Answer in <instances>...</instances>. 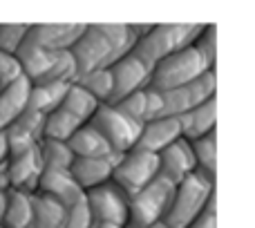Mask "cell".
I'll return each instance as SVG.
<instances>
[{
  "instance_id": "cell-1",
  "label": "cell",
  "mask_w": 255,
  "mask_h": 228,
  "mask_svg": "<svg viewBox=\"0 0 255 228\" xmlns=\"http://www.w3.org/2000/svg\"><path fill=\"white\" fill-rule=\"evenodd\" d=\"M213 195H215V179L195 170L181 184L175 186L172 204L163 217V224L168 228H186L195 217L202 215Z\"/></svg>"
},
{
  "instance_id": "cell-2",
  "label": "cell",
  "mask_w": 255,
  "mask_h": 228,
  "mask_svg": "<svg viewBox=\"0 0 255 228\" xmlns=\"http://www.w3.org/2000/svg\"><path fill=\"white\" fill-rule=\"evenodd\" d=\"M208 70H215V67L197 52L195 45H188V47L166 56L163 61H159L157 65L152 67L148 88L159 90V92L184 88V85L199 79V76Z\"/></svg>"
},
{
  "instance_id": "cell-3",
  "label": "cell",
  "mask_w": 255,
  "mask_h": 228,
  "mask_svg": "<svg viewBox=\"0 0 255 228\" xmlns=\"http://www.w3.org/2000/svg\"><path fill=\"white\" fill-rule=\"evenodd\" d=\"M204 25H152L143 38L136 40L132 54L152 70L159 61L195 43Z\"/></svg>"
},
{
  "instance_id": "cell-4",
  "label": "cell",
  "mask_w": 255,
  "mask_h": 228,
  "mask_svg": "<svg viewBox=\"0 0 255 228\" xmlns=\"http://www.w3.org/2000/svg\"><path fill=\"white\" fill-rule=\"evenodd\" d=\"M70 56L76 65V79L83 74H90L94 70H106L119 58H124L117 52L103 22L85 25V31L81 34V38L70 47Z\"/></svg>"
},
{
  "instance_id": "cell-5",
  "label": "cell",
  "mask_w": 255,
  "mask_h": 228,
  "mask_svg": "<svg viewBox=\"0 0 255 228\" xmlns=\"http://www.w3.org/2000/svg\"><path fill=\"white\" fill-rule=\"evenodd\" d=\"M172 195H175V184H170L163 177L152 179L128 202L126 228H150L154 224H161L172 204Z\"/></svg>"
},
{
  "instance_id": "cell-6",
  "label": "cell",
  "mask_w": 255,
  "mask_h": 228,
  "mask_svg": "<svg viewBox=\"0 0 255 228\" xmlns=\"http://www.w3.org/2000/svg\"><path fill=\"white\" fill-rule=\"evenodd\" d=\"M88 123L106 139V143L110 145L117 157H121V154L130 152L134 148L141 132V123L132 121L130 116L121 114L115 106H106V103L97 108V112L92 114V118Z\"/></svg>"
},
{
  "instance_id": "cell-7",
  "label": "cell",
  "mask_w": 255,
  "mask_h": 228,
  "mask_svg": "<svg viewBox=\"0 0 255 228\" xmlns=\"http://www.w3.org/2000/svg\"><path fill=\"white\" fill-rule=\"evenodd\" d=\"M159 177L157 154L134 150L121 154L112 168V181L119 186L128 197H134L139 190H143L152 179Z\"/></svg>"
},
{
  "instance_id": "cell-8",
  "label": "cell",
  "mask_w": 255,
  "mask_h": 228,
  "mask_svg": "<svg viewBox=\"0 0 255 228\" xmlns=\"http://www.w3.org/2000/svg\"><path fill=\"white\" fill-rule=\"evenodd\" d=\"M83 202L90 211L92 224L126 228V224H128V202H130V197H128L112 179L106 181V184H101V186H97V188L85 190Z\"/></svg>"
},
{
  "instance_id": "cell-9",
  "label": "cell",
  "mask_w": 255,
  "mask_h": 228,
  "mask_svg": "<svg viewBox=\"0 0 255 228\" xmlns=\"http://www.w3.org/2000/svg\"><path fill=\"white\" fill-rule=\"evenodd\" d=\"M108 70H110L112 83H115L110 106L117 103V101H121V99H126L128 94H134V92L145 90L148 83H150V72H152L139 56H134L132 52L126 54L124 58H119L117 63H112Z\"/></svg>"
},
{
  "instance_id": "cell-10",
  "label": "cell",
  "mask_w": 255,
  "mask_h": 228,
  "mask_svg": "<svg viewBox=\"0 0 255 228\" xmlns=\"http://www.w3.org/2000/svg\"><path fill=\"white\" fill-rule=\"evenodd\" d=\"M85 31L83 22H65V25H56V22H47V25H29L27 31V40L38 47L47 49V52H70V47L81 38Z\"/></svg>"
},
{
  "instance_id": "cell-11",
  "label": "cell",
  "mask_w": 255,
  "mask_h": 228,
  "mask_svg": "<svg viewBox=\"0 0 255 228\" xmlns=\"http://www.w3.org/2000/svg\"><path fill=\"white\" fill-rule=\"evenodd\" d=\"M40 175H43V163H40L38 145L27 150V152L11 154L7 159V179H9V188L11 190L34 195Z\"/></svg>"
},
{
  "instance_id": "cell-12",
  "label": "cell",
  "mask_w": 255,
  "mask_h": 228,
  "mask_svg": "<svg viewBox=\"0 0 255 228\" xmlns=\"http://www.w3.org/2000/svg\"><path fill=\"white\" fill-rule=\"evenodd\" d=\"M43 125H45V114L31 112V110L22 112L4 130V136H7V143H9V157L36 148L43 141Z\"/></svg>"
},
{
  "instance_id": "cell-13",
  "label": "cell",
  "mask_w": 255,
  "mask_h": 228,
  "mask_svg": "<svg viewBox=\"0 0 255 228\" xmlns=\"http://www.w3.org/2000/svg\"><path fill=\"white\" fill-rule=\"evenodd\" d=\"M36 193L54 199L67 211L72 206H76V204H81L85 197V193L79 188V184L72 179L70 170H43L38 186H36Z\"/></svg>"
},
{
  "instance_id": "cell-14",
  "label": "cell",
  "mask_w": 255,
  "mask_h": 228,
  "mask_svg": "<svg viewBox=\"0 0 255 228\" xmlns=\"http://www.w3.org/2000/svg\"><path fill=\"white\" fill-rule=\"evenodd\" d=\"M159 161V177L168 179L170 184H181L188 175L195 172V159H193V150L190 143L181 136L175 143H170L168 148H163L157 154Z\"/></svg>"
},
{
  "instance_id": "cell-15",
  "label": "cell",
  "mask_w": 255,
  "mask_h": 228,
  "mask_svg": "<svg viewBox=\"0 0 255 228\" xmlns=\"http://www.w3.org/2000/svg\"><path fill=\"white\" fill-rule=\"evenodd\" d=\"M177 139H181V127H179V121H177L175 116L152 118V121H145L143 125H141L134 150L159 154L163 148L175 143Z\"/></svg>"
},
{
  "instance_id": "cell-16",
  "label": "cell",
  "mask_w": 255,
  "mask_h": 228,
  "mask_svg": "<svg viewBox=\"0 0 255 228\" xmlns=\"http://www.w3.org/2000/svg\"><path fill=\"white\" fill-rule=\"evenodd\" d=\"M117 159L119 157H110V159L74 157V161H72V166H70V175H72V179L79 184V188L85 193V190L97 188V186L112 179V168H115Z\"/></svg>"
},
{
  "instance_id": "cell-17",
  "label": "cell",
  "mask_w": 255,
  "mask_h": 228,
  "mask_svg": "<svg viewBox=\"0 0 255 228\" xmlns=\"http://www.w3.org/2000/svg\"><path fill=\"white\" fill-rule=\"evenodd\" d=\"M67 148L72 150L74 157H83V159H110L117 157L112 152V148L106 143L101 134L94 130L90 123H83L74 134L67 139Z\"/></svg>"
},
{
  "instance_id": "cell-18",
  "label": "cell",
  "mask_w": 255,
  "mask_h": 228,
  "mask_svg": "<svg viewBox=\"0 0 255 228\" xmlns=\"http://www.w3.org/2000/svg\"><path fill=\"white\" fill-rule=\"evenodd\" d=\"M181 127V136L186 141H195L199 136L215 132V123H217V110H215V99H208L206 103L193 108L190 112L177 116Z\"/></svg>"
},
{
  "instance_id": "cell-19",
  "label": "cell",
  "mask_w": 255,
  "mask_h": 228,
  "mask_svg": "<svg viewBox=\"0 0 255 228\" xmlns=\"http://www.w3.org/2000/svg\"><path fill=\"white\" fill-rule=\"evenodd\" d=\"M31 83L20 76L16 83L4 88L0 92V132H4L22 112L27 110V99H29Z\"/></svg>"
},
{
  "instance_id": "cell-20",
  "label": "cell",
  "mask_w": 255,
  "mask_h": 228,
  "mask_svg": "<svg viewBox=\"0 0 255 228\" xmlns=\"http://www.w3.org/2000/svg\"><path fill=\"white\" fill-rule=\"evenodd\" d=\"M67 208L56 204L45 195H31V222L27 228H63Z\"/></svg>"
},
{
  "instance_id": "cell-21",
  "label": "cell",
  "mask_w": 255,
  "mask_h": 228,
  "mask_svg": "<svg viewBox=\"0 0 255 228\" xmlns=\"http://www.w3.org/2000/svg\"><path fill=\"white\" fill-rule=\"evenodd\" d=\"M72 83H43V85H31L29 99H27V110L49 114L61 106L63 97H65L67 88Z\"/></svg>"
},
{
  "instance_id": "cell-22",
  "label": "cell",
  "mask_w": 255,
  "mask_h": 228,
  "mask_svg": "<svg viewBox=\"0 0 255 228\" xmlns=\"http://www.w3.org/2000/svg\"><path fill=\"white\" fill-rule=\"evenodd\" d=\"M31 222V195L9 188L7 206H4L0 224L4 228H27Z\"/></svg>"
},
{
  "instance_id": "cell-23",
  "label": "cell",
  "mask_w": 255,
  "mask_h": 228,
  "mask_svg": "<svg viewBox=\"0 0 255 228\" xmlns=\"http://www.w3.org/2000/svg\"><path fill=\"white\" fill-rule=\"evenodd\" d=\"M83 123L76 116H72L70 112H65L63 108H56L54 112L45 114V125H43V139L49 141H63L67 143L72 134H74Z\"/></svg>"
},
{
  "instance_id": "cell-24",
  "label": "cell",
  "mask_w": 255,
  "mask_h": 228,
  "mask_svg": "<svg viewBox=\"0 0 255 228\" xmlns=\"http://www.w3.org/2000/svg\"><path fill=\"white\" fill-rule=\"evenodd\" d=\"M99 106H101V103H99L94 97H90L81 85L72 83L70 88H67L65 97H63V101H61L58 108H63L65 112H70L72 116H76L81 123H88L90 118H92V114L97 112Z\"/></svg>"
},
{
  "instance_id": "cell-25",
  "label": "cell",
  "mask_w": 255,
  "mask_h": 228,
  "mask_svg": "<svg viewBox=\"0 0 255 228\" xmlns=\"http://www.w3.org/2000/svg\"><path fill=\"white\" fill-rule=\"evenodd\" d=\"M190 150H193L195 159V170L204 172L206 177L215 179V168H217V143H215V132L199 136L195 141H188Z\"/></svg>"
},
{
  "instance_id": "cell-26",
  "label": "cell",
  "mask_w": 255,
  "mask_h": 228,
  "mask_svg": "<svg viewBox=\"0 0 255 228\" xmlns=\"http://www.w3.org/2000/svg\"><path fill=\"white\" fill-rule=\"evenodd\" d=\"M38 154H40V163L43 170H70L74 154L67 148V143L63 141H49L43 139L38 143Z\"/></svg>"
},
{
  "instance_id": "cell-27",
  "label": "cell",
  "mask_w": 255,
  "mask_h": 228,
  "mask_svg": "<svg viewBox=\"0 0 255 228\" xmlns=\"http://www.w3.org/2000/svg\"><path fill=\"white\" fill-rule=\"evenodd\" d=\"M74 83L81 85V88H83L90 97L97 99L101 106H103V103H106V106H110L115 83H112V74H110V70H108V67H106V70H94V72H90V74L79 76Z\"/></svg>"
},
{
  "instance_id": "cell-28",
  "label": "cell",
  "mask_w": 255,
  "mask_h": 228,
  "mask_svg": "<svg viewBox=\"0 0 255 228\" xmlns=\"http://www.w3.org/2000/svg\"><path fill=\"white\" fill-rule=\"evenodd\" d=\"M76 81V65L72 61L70 52H61L54 61V65L47 70V74L31 85H43V83H74Z\"/></svg>"
},
{
  "instance_id": "cell-29",
  "label": "cell",
  "mask_w": 255,
  "mask_h": 228,
  "mask_svg": "<svg viewBox=\"0 0 255 228\" xmlns=\"http://www.w3.org/2000/svg\"><path fill=\"white\" fill-rule=\"evenodd\" d=\"M29 25H18V22H0V52L16 56L20 45L25 43Z\"/></svg>"
},
{
  "instance_id": "cell-30",
  "label": "cell",
  "mask_w": 255,
  "mask_h": 228,
  "mask_svg": "<svg viewBox=\"0 0 255 228\" xmlns=\"http://www.w3.org/2000/svg\"><path fill=\"white\" fill-rule=\"evenodd\" d=\"M112 106H115L121 114L130 116L132 121H136V123H141V125H143V121H145V97H143V90H141V92H134V94H128L126 99L112 103Z\"/></svg>"
},
{
  "instance_id": "cell-31",
  "label": "cell",
  "mask_w": 255,
  "mask_h": 228,
  "mask_svg": "<svg viewBox=\"0 0 255 228\" xmlns=\"http://www.w3.org/2000/svg\"><path fill=\"white\" fill-rule=\"evenodd\" d=\"M195 47H197V52L202 54L204 58H206L208 63H211L213 67H215V52H217V27L215 25H204L202 31H199V36L195 38Z\"/></svg>"
},
{
  "instance_id": "cell-32",
  "label": "cell",
  "mask_w": 255,
  "mask_h": 228,
  "mask_svg": "<svg viewBox=\"0 0 255 228\" xmlns=\"http://www.w3.org/2000/svg\"><path fill=\"white\" fill-rule=\"evenodd\" d=\"M20 76H22V72H20L16 56H9V54L0 52V92L4 88H9L11 83H16Z\"/></svg>"
},
{
  "instance_id": "cell-33",
  "label": "cell",
  "mask_w": 255,
  "mask_h": 228,
  "mask_svg": "<svg viewBox=\"0 0 255 228\" xmlns=\"http://www.w3.org/2000/svg\"><path fill=\"white\" fill-rule=\"evenodd\" d=\"M143 97H145V121H152V118L166 116V112H163V94L159 92V90L145 88L143 90Z\"/></svg>"
},
{
  "instance_id": "cell-34",
  "label": "cell",
  "mask_w": 255,
  "mask_h": 228,
  "mask_svg": "<svg viewBox=\"0 0 255 228\" xmlns=\"http://www.w3.org/2000/svg\"><path fill=\"white\" fill-rule=\"evenodd\" d=\"M92 226V217H90V211L85 206V202L76 204L67 211V217H65V224L63 228H90Z\"/></svg>"
},
{
  "instance_id": "cell-35",
  "label": "cell",
  "mask_w": 255,
  "mask_h": 228,
  "mask_svg": "<svg viewBox=\"0 0 255 228\" xmlns=\"http://www.w3.org/2000/svg\"><path fill=\"white\" fill-rule=\"evenodd\" d=\"M186 228H217V202H215V195L208 199L206 208L202 211V215L195 217Z\"/></svg>"
},
{
  "instance_id": "cell-36",
  "label": "cell",
  "mask_w": 255,
  "mask_h": 228,
  "mask_svg": "<svg viewBox=\"0 0 255 228\" xmlns=\"http://www.w3.org/2000/svg\"><path fill=\"white\" fill-rule=\"evenodd\" d=\"M7 159H9V143H7L4 132H0V166H2V163H7Z\"/></svg>"
},
{
  "instance_id": "cell-37",
  "label": "cell",
  "mask_w": 255,
  "mask_h": 228,
  "mask_svg": "<svg viewBox=\"0 0 255 228\" xmlns=\"http://www.w3.org/2000/svg\"><path fill=\"white\" fill-rule=\"evenodd\" d=\"M7 195H9V188H0V220H2L4 206H7Z\"/></svg>"
},
{
  "instance_id": "cell-38",
  "label": "cell",
  "mask_w": 255,
  "mask_h": 228,
  "mask_svg": "<svg viewBox=\"0 0 255 228\" xmlns=\"http://www.w3.org/2000/svg\"><path fill=\"white\" fill-rule=\"evenodd\" d=\"M90 228H115V226H106V224H92Z\"/></svg>"
},
{
  "instance_id": "cell-39",
  "label": "cell",
  "mask_w": 255,
  "mask_h": 228,
  "mask_svg": "<svg viewBox=\"0 0 255 228\" xmlns=\"http://www.w3.org/2000/svg\"><path fill=\"white\" fill-rule=\"evenodd\" d=\"M150 228H168L166 224H163V222H161V224H154V226H150Z\"/></svg>"
},
{
  "instance_id": "cell-40",
  "label": "cell",
  "mask_w": 255,
  "mask_h": 228,
  "mask_svg": "<svg viewBox=\"0 0 255 228\" xmlns=\"http://www.w3.org/2000/svg\"><path fill=\"white\" fill-rule=\"evenodd\" d=\"M0 228H4V226H2V224H0Z\"/></svg>"
}]
</instances>
